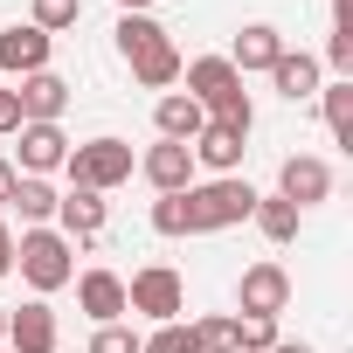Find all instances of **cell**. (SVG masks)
I'll list each match as a JSON object with an SVG mask.
<instances>
[{
  "label": "cell",
  "instance_id": "cell-18",
  "mask_svg": "<svg viewBox=\"0 0 353 353\" xmlns=\"http://www.w3.org/2000/svg\"><path fill=\"white\" fill-rule=\"evenodd\" d=\"M270 83H277V97H319V56H305V49H284L277 63H270Z\"/></svg>",
  "mask_w": 353,
  "mask_h": 353
},
{
  "label": "cell",
  "instance_id": "cell-10",
  "mask_svg": "<svg viewBox=\"0 0 353 353\" xmlns=\"http://www.w3.org/2000/svg\"><path fill=\"white\" fill-rule=\"evenodd\" d=\"M56 346H63V332H56V312L42 298L8 312V353H56Z\"/></svg>",
  "mask_w": 353,
  "mask_h": 353
},
{
  "label": "cell",
  "instance_id": "cell-13",
  "mask_svg": "<svg viewBox=\"0 0 353 353\" xmlns=\"http://www.w3.org/2000/svg\"><path fill=\"white\" fill-rule=\"evenodd\" d=\"M277 56H284V35H277L270 21H250V28L236 35V49H229V70H236V77H270Z\"/></svg>",
  "mask_w": 353,
  "mask_h": 353
},
{
  "label": "cell",
  "instance_id": "cell-37",
  "mask_svg": "<svg viewBox=\"0 0 353 353\" xmlns=\"http://www.w3.org/2000/svg\"><path fill=\"white\" fill-rule=\"evenodd\" d=\"M0 353H8V346H0Z\"/></svg>",
  "mask_w": 353,
  "mask_h": 353
},
{
  "label": "cell",
  "instance_id": "cell-23",
  "mask_svg": "<svg viewBox=\"0 0 353 353\" xmlns=\"http://www.w3.org/2000/svg\"><path fill=\"white\" fill-rule=\"evenodd\" d=\"M8 208H21V229H49L56 222V188L49 181H21Z\"/></svg>",
  "mask_w": 353,
  "mask_h": 353
},
{
  "label": "cell",
  "instance_id": "cell-8",
  "mask_svg": "<svg viewBox=\"0 0 353 353\" xmlns=\"http://www.w3.org/2000/svg\"><path fill=\"white\" fill-rule=\"evenodd\" d=\"M49 49H56V35H42L35 21H8V28H0V70H8V77L49 70Z\"/></svg>",
  "mask_w": 353,
  "mask_h": 353
},
{
  "label": "cell",
  "instance_id": "cell-2",
  "mask_svg": "<svg viewBox=\"0 0 353 353\" xmlns=\"http://www.w3.org/2000/svg\"><path fill=\"white\" fill-rule=\"evenodd\" d=\"M14 270H21V284H28L35 298H49V291H63V284L77 277V243H70L63 229H21Z\"/></svg>",
  "mask_w": 353,
  "mask_h": 353
},
{
  "label": "cell",
  "instance_id": "cell-21",
  "mask_svg": "<svg viewBox=\"0 0 353 353\" xmlns=\"http://www.w3.org/2000/svg\"><path fill=\"white\" fill-rule=\"evenodd\" d=\"M159 42H166V28H159L152 14H118V56H125V63H139V56L159 49Z\"/></svg>",
  "mask_w": 353,
  "mask_h": 353
},
{
  "label": "cell",
  "instance_id": "cell-9",
  "mask_svg": "<svg viewBox=\"0 0 353 353\" xmlns=\"http://www.w3.org/2000/svg\"><path fill=\"white\" fill-rule=\"evenodd\" d=\"M139 173L152 181V194H188V188H194V152L173 145V139H159V145L139 152Z\"/></svg>",
  "mask_w": 353,
  "mask_h": 353
},
{
  "label": "cell",
  "instance_id": "cell-35",
  "mask_svg": "<svg viewBox=\"0 0 353 353\" xmlns=\"http://www.w3.org/2000/svg\"><path fill=\"white\" fill-rule=\"evenodd\" d=\"M152 8V0H118V14H145Z\"/></svg>",
  "mask_w": 353,
  "mask_h": 353
},
{
  "label": "cell",
  "instance_id": "cell-31",
  "mask_svg": "<svg viewBox=\"0 0 353 353\" xmlns=\"http://www.w3.org/2000/svg\"><path fill=\"white\" fill-rule=\"evenodd\" d=\"M14 188H21V173H14V159H0V208L14 201Z\"/></svg>",
  "mask_w": 353,
  "mask_h": 353
},
{
  "label": "cell",
  "instance_id": "cell-7",
  "mask_svg": "<svg viewBox=\"0 0 353 353\" xmlns=\"http://www.w3.org/2000/svg\"><path fill=\"white\" fill-rule=\"evenodd\" d=\"M14 139H21V152H14V173H21V181H49V173L70 159L63 125H21Z\"/></svg>",
  "mask_w": 353,
  "mask_h": 353
},
{
  "label": "cell",
  "instance_id": "cell-19",
  "mask_svg": "<svg viewBox=\"0 0 353 353\" xmlns=\"http://www.w3.org/2000/svg\"><path fill=\"white\" fill-rule=\"evenodd\" d=\"M250 222L263 229V243H298V208H291L284 194H256Z\"/></svg>",
  "mask_w": 353,
  "mask_h": 353
},
{
  "label": "cell",
  "instance_id": "cell-29",
  "mask_svg": "<svg viewBox=\"0 0 353 353\" xmlns=\"http://www.w3.org/2000/svg\"><path fill=\"white\" fill-rule=\"evenodd\" d=\"M325 70L353 77V35H346V28H332V35H325Z\"/></svg>",
  "mask_w": 353,
  "mask_h": 353
},
{
  "label": "cell",
  "instance_id": "cell-26",
  "mask_svg": "<svg viewBox=\"0 0 353 353\" xmlns=\"http://www.w3.org/2000/svg\"><path fill=\"white\" fill-rule=\"evenodd\" d=\"M139 353H194V332H188L181 319H166V325H152V332L139 339Z\"/></svg>",
  "mask_w": 353,
  "mask_h": 353
},
{
  "label": "cell",
  "instance_id": "cell-3",
  "mask_svg": "<svg viewBox=\"0 0 353 353\" xmlns=\"http://www.w3.org/2000/svg\"><path fill=\"white\" fill-rule=\"evenodd\" d=\"M132 145L125 139H83V145H70V159H63V173H70V188H90V194H111V188H125L132 181Z\"/></svg>",
  "mask_w": 353,
  "mask_h": 353
},
{
  "label": "cell",
  "instance_id": "cell-25",
  "mask_svg": "<svg viewBox=\"0 0 353 353\" xmlns=\"http://www.w3.org/2000/svg\"><path fill=\"white\" fill-rule=\"evenodd\" d=\"M28 21H35L42 35H63V28H77V21H83V0H35Z\"/></svg>",
  "mask_w": 353,
  "mask_h": 353
},
{
  "label": "cell",
  "instance_id": "cell-20",
  "mask_svg": "<svg viewBox=\"0 0 353 353\" xmlns=\"http://www.w3.org/2000/svg\"><path fill=\"white\" fill-rule=\"evenodd\" d=\"M132 77H139V90H166V83H181V49H173V42L145 49V56L132 63Z\"/></svg>",
  "mask_w": 353,
  "mask_h": 353
},
{
  "label": "cell",
  "instance_id": "cell-24",
  "mask_svg": "<svg viewBox=\"0 0 353 353\" xmlns=\"http://www.w3.org/2000/svg\"><path fill=\"white\" fill-rule=\"evenodd\" d=\"M188 332H194V353H236V312H208Z\"/></svg>",
  "mask_w": 353,
  "mask_h": 353
},
{
  "label": "cell",
  "instance_id": "cell-36",
  "mask_svg": "<svg viewBox=\"0 0 353 353\" xmlns=\"http://www.w3.org/2000/svg\"><path fill=\"white\" fill-rule=\"evenodd\" d=\"M0 346H8V305H0Z\"/></svg>",
  "mask_w": 353,
  "mask_h": 353
},
{
  "label": "cell",
  "instance_id": "cell-11",
  "mask_svg": "<svg viewBox=\"0 0 353 353\" xmlns=\"http://www.w3.org/2000/svg\"><path fill=\"white\" fill-rule=\"evenodd\" d=\"M14 97H21V118H28V125H63V111H70V83H63L56 70L21 77V83H14Z\"/></svg>",
  "mask_w": 353,
  "mask_h": 353
},
{
  "label": "cell",
  "instance_id": "cell-12",
  "mask_svg": "<svg viewBox=\"0 0 353 353\" xmlns=\"http://www.w3.org/2000/svg\"><path fill=\"white\" fill-rule=\"evenodd\" d=\"M188 152H194V173L208 166V181H222V173H236V166H243L250 139H243V132H229V125H201V139H194Z\"/></svg>",
  "mask_w": 353,
  "mask_h": 353
},
{
  "label": "cell",
  "instance_id": "cell-34",
  "mask_svg": "<svg viewBox=\"0 0 353 353\" xmlns=\"http://www.w3.org/2000/svg\"><path fill=\"white\" fill-rule=\"evenodd\" d=\"M270 353H312V346H305V339H277Z\"/></svg>",
  "mask_w": 353,
  "mask_h": 353
},
{
  "label": "cell",
  "instance_id": "cell-32",
  "mask_svg": "<svg viewBox=\"0 0 353 353\" xmlns=\"http://www.w3.org/2000/svg\"><path fill=\"white\" fill-rule=\"evenodd\" d=\"M8 270H14V229L0 222V277H8Z\"/></svg>",
  "mask_w": 353,
  "mask_h": 353
},
{
  "label": "cell",
  "instance_id": "cell-27",
  "mask_svg": "<svg viewBox=\"0 0 353 353\" xmlns=\"http://www.w3.org/2000/svg\"><path fill=\"white\" fill-rule=\"evenodd\" d=\"M90 353H139V332L132 325H97L90 332Z\"/></svg>",
  "mask_w": 353,
  "mask_h": 353
},
{
  "label": "cell",
  "instance_id": "cell-16",
  "mask_svg": "<svg viewBox=\"0 0 353 353\" xmlns=\"http://www.w3.org/2000/svg\"><path fill=\"white\" fill-rule=\"evenodd\" d=\"M201 125H208V111H201L188 90H166V97L152 104V132H159V139H173V145H194V139H201Z\"/></svg>",
  "mask_w": 353,
  "mask_h": 353
},
{
  "label": "cell",
  "instance_id": "cell-6",
  "mask_svg": "<svg viewBox=\"0 0 353 353\" xmlns=\"http://www.w3.org/2000/svg\"><path fill=\"white\" fill-rule=\"evenodd\" d=\"M277 194L305 215V208H319L325 194H332V166L325 159H312V152H291L284 166H277Z\"/></svg>",
  "mask_w": 353,
  "mask_h": 353
},
{
  "label": "cell",
  "instance_id": "cell-17",
  "mask_svg": "<svg viewBox=\"0 0 353 353\" xmlns=\"http://www.w3.org/2000/svg\"><path fill=\"white\" fill-rule=\"evenodd\" d=\"M56 222H63L70 243H97V236H104V194H90V188L56 194Z\"/></svg>",
  "mask_w": 353,
  "mask_h": 353
},
{
  "label": "cell",
  "instance_id": "cell-1",
  "mask_svg": "<svg viewBox=\"0 0 353 353\" xmlns=\"http://www.w3.org/2000/svg\"><path fill=\"white\" fill-rule=\"evenodd\" d=\"M250 208H256V188L243 181V173H222V181H194V188L181 194V222H188V236L236 229V222H250Z\"/></svg>",
  "mask_w": 353,
  "mask_h": 353
},
{
  "label": "cell",
  "instance_id": "cell-33",
  "mask_svg": "<svg viewBox=\"0 0 353 353\" xmlns=\"http://www.w3.org/2000/svg\"><path fill=\"white\" fill-rule=\"evenodd\" d=\"M332 28H346V35H353V0H332Z\"/></svg>",
  "mask_w": 353,
  "mask_h": 353
},
{
  "label": "cell",
  "instance_id": "cell-5",
  "mask_svg": "<svg viewBox=\"0 0 353 353\" xmlns=\"http://www.w3.org/2000/svg\"><path fill=\"white\" fill-rule=\"evenodd\" d=\"M291 305V270L284 263H250L243 277H236V319H277Z\"/></svg>",
  "mask_w": 353,
  "mask_h": 353
},
{
  "label": "cell",
  "instance_id": "cell-4",
  "mask_svg": "<svg viewBox=\"0 0 353 353\" xmlns=\"http://www.w3.org/2000/svg\"><path fill=\"white\" fill-rule=\"evenodd\" d=\"M125 312H139V319H152V325L181 319V312H188V284H181V270H173V263H145V270H132V284H125Z\"/></svg>",
  "mask_w": 353,
  "mask_h": 353
},
{
  "label": "cell",
  "instance_id": "cell-22",
  "mask_svg": "<svg viewBox=\"0 0 353 353\" xmlns=\"http://www.w3.org/2000/svg\"><path fill=\"white\" fill-rule=\"evenodd\" d=\"M319 97H325V132H332L339 145H353V77L319 83Z\"/></svg>",
  "mask_w": 353,
  "mask_h": 353
},
{
  "label": "cell",
  "instance_id": "cell-28",
  "mask_svg": "<svg viewBox=\"0 0 353 353\" xmlns=\"http://www.w3.org/2000/svg\"><path fill=\"white\" fill-rule=\"evenodd\" d=\"M152 229H159V236H188V222H181V194H159V201H152Z\"/></svg>",
  "mask_w": 353,
  "mask_h": 353
},
{
  "label": "cell",
  "instance_id": "cell-30",
  "mask_svg": "<svg viewBox=\"0 0 353 353\" xmlns=\"http://www.w3.org/2000/svg\"><path fill=\"white\" fill-rule=\"evenodd\" d=\"M21 125H28V118H21V97H14V90H0V139H14Z\"/></svg>",
  "mask_w": 353,
  "mask_h": 353
},
{
  "label": "cell",
  "instance_id": "cell-14",
  "mask_svg": "<svg viewBox=\"0 0 353 353\" xmlns=\"http://www.w3.org/2000/svg\"><path fill=\"white\" fill-rule=\"evenodd\" d=\"M181 83H188V97L208 111V104H222L229 90H243V77L229 70V56H194V63H181Z\"/></svg>",
  "mask_w": 353,
  "mask_h": 353
},
{
  "label": "cell",
  "instance_id": "cell-15",
  "mask_svg": "<svg viewBox=\"0 0 353 353\" xmlns=\"http://www.w3.org/2000/svg\"><path fill=\"white\" fill-rule=\"evenodd\" d=\"M77 284V305L97 319V325H118L125 319V277L118 270H83V277H70Z\"/></svg>",
  "mask_w": 353,
  "mask_h": 353
}]
</instances>
